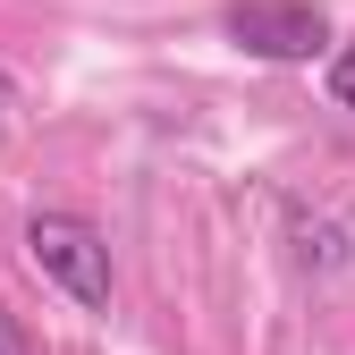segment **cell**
Listing matches in <instances>:
<instances>
[{"label":"cell","instance_id":"cell-1","mask_svg":"<svg viewBox=\"0 0 355 355\" xmlns=\"http://www.w3.org/2000/svg\"><path fill=\"white\" fill-rule=\"evenodd\" d=\"M26 262L85 313H110V245L85 211H34L26 220Z\"/></svg>","mask_w":355,"mask_h":355},{"label":"cell","instance_id":"cell-2","mask_svg":"<svg viewBox=\"0 0 355 355\" xmlns=\"http://www.w3.org/2000/svg\"><path fill=\"white\" fill-rule=\"evenodd\" d=\"M229 42L254 60H322L330 17L313 0H229Z\"/></svg>","mask_w":355,"mask_h":355},{"label":"cell","instance_id":"cell-3","mask_svg":"<svg viewBox=\"0 0 355 355\" xmlns=\"http://www.w3.org/2000/svg\"><path fill=\"white\" fill-rule=\"evenodd\" d=\"M296 237H304L296 262H322V271H338V229H330V220H304V211H296Z\"/></svg>","mask_w":355,"mask_h":355},{"label":"cell","instance_id":"cell-4","mask_svg":"<svg viewBox=\"0 0 355 355\" xmlns=\"http://www.w3.org/2000/svg\"><path fill=\"white\" fill-rule=\"evenodd\" d=\"M330 102L355 110V42H347V51H330Z\"/></svg>","mask_w":355,"mask_h":355},{"label":"cell","instance_id":"cell-5","mask_svg":"<svg viewBox=\"0 0 355 355\" xmlns=\"http://www.w3.org/2000/svg\"><path fill=\"white\" fill-rule=\"evenodd\" d=\"M0 355H34V338H26V322L0 304Z\"/></svg>","mask_w":355,"mask_h":355},{"label":"cell","instance_id":"cell-6","mask_svg":"<svg viewBox=\"0 0 355 355\" xmlns=\"http://www.w3.org/2000/svg\"><path fill=\"white\" fill-rule=\"evenodd\" d=\"M9 102H17V76H9V68H0V110H9Z\"/></svg>","mask_w":355,"mask_h":355}]
</instances>
